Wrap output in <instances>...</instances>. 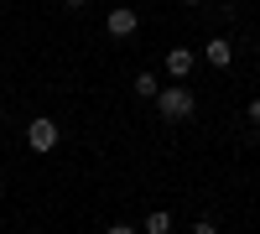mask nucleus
Segmentation results:
<instances>
[{
    "mask_svg": "<svg viewBox=\"0 0 260 234\" xmlns=\"http://www.w3.org/2000/svg\"><path fill=\"white\" fill-rule=\"evenodd\" d=\"M250 120H260V99H255V104H250Z\"/></svg>",
    "mask_w": 260,
    "mask_h": 234,
    "instance_id": "11",
    "label": "nucleus"
},
{
    "mask_svg": "<svg viewBox=\"0 0 260 234\" xmlns=\"http://www.w3.org/2000/svg\"><path fill=\"white\" fill-rule=\"evenodd\" d=\"M156 110H161V120H187L192 110H198V99H192V89L172 83V89H161V94H156Z\"/></svg>",
    "mask_w": 260,
    "mask_h": 234,
    "instance_id": "1",
    "label": "nucleus"
},
{
    "mask_svg": "<svg viewBox=\"0 0 260 234\" xmlns=\"http://www.w3.org/2000/svg\"><path fill=\"white\" fill-rule=\"evenodd\" d=\"M62 6H68V11H83V6H89V0H62Z\"/></svg>",
    "mask_w": 260,
    "mask_h": 234,
    "instance_id": "10",
    "label": "nucleus"
},
{
    "mask_svg": "<svg viewBox=\"0 0 260 234\" xmlns=\"http://www.w3.org/2000/svg\"><path fill=\"white\" fill-rule=\"evenodd\" d=\"M110 234H136V229H130V224H110Z\"/></svg>",
    "mask_w": 260,
    "mask_h": 234,
    "instance_id": "9",
    "label": "nucleus"
},
{
    "mask_svg": "<svg viewBox=\"0 0 260 234\" xmlns=\"http://www.w3.org/2000/svg\"><path fill=\"white\" fill-rule=\"evenodd\" d=\"M182 6H203V0H182Z\"/></svg>",
    "mask_w": 260,
    "mask_h": 234,
    "instance_id": "12",
    "label": "nucleus"
},
{
    "mask_svg": "<svg viewBox=\"0 0 260 234\" xmlns=\"http://www.w3.org/2000/svg\"><path fill=\"white\" fill-rule=\"evenodd\" d=\"M57 141H62V130H57V120H47V115H42V120H31V125H26V146H31L37 156H47V151H52Z\"/></svg>",
    "mask_w": 260,
    "mask_h": 234,
    "instance_id": "2",
    "label": "nucleus"
},
{
    "mask_svg": "<svg viewBox=\"0 0 260 234\" xmlns=\"http://www.w3.org/2000/svg\"><path fill=\"white\" fill-rule=\"evenodd\" d=\"M104 26H110V37H130V31L141 26V16L130 11V6H115V11H110V21H104Z\"/></svg>",
    "mask_w": 260,
    "mask_h": 234,
    "instance_id": "3",
    "label": "nucleus"
},
{
    "mask_svg": "<svg viewBox=\"0 0 260 234\" xmlns=\"http://www.w3.org/2000/svg\"><path fill=\"white\" fill-rule=\"evenodd\" d=\"M167 73H172V78H187V73H192V52H187V47H172V52H167Z\"/></svg>",
    "mask_w": 260,
    "mask_h": 234,
    "instance_id": "4",
    "label": "nucleus"
},
{
    "mask_svg": "<svg viewBox=\"0 0 260 234\" xmlns=\"http://www.w3.org/2000/svg\"><path fill=\"white\" fill-rule=\"evenodd\" d=\"M192 234H219V229H213L208 219H198V224H192Z\"/></svg>",
    "mask_w": 260,
    "mask_h": 234,
    "instance_id": "8",
    "label": "nucleus"
},
{
    "mask_svg": "<svg viewBox=\"0 0 260 234\" xmlns=\"http://www.w3.org/2000/svg\"><path fill=\"white\" fill-rule=\"evenodd\" d=\"M146 234H172V214L167 208H151L146 214Z\"/></svg>",
    "mask_w": 260,
    "mask_h": 234,
    "instance_id": "6",
    "label": "nucleus"
},
{
    "mask_svg": "<svg viewBox=\"0 0 260 234\" xmlns=\"http://www.w3.org/2000/svg\"><path fill=\"white\" fill-rule=\"evenodd\" d=\"M136 94H141V99H156V94H161L156 73H136Z\"/></svg>",
    "mask_w": 260,
    "mask_h": 234,
    "instance_id": "7",
    "label": "nucleus"
},
{
    "mask_svg": "<svg viewBox=\"0 0 260 234\" xmlns=\"http://www.w3.org/2000/svg\"><path fill=\"white\" fill-rule=\"evenodd\" d=\"M208 62H213V68H229V62H234V47L224 37H208Z\"/></svg>",
    "mask_w": 260,
    "mask_h": 234,
    "instance_id": "5",
    "label": "nucleus"
}]
</instances>
